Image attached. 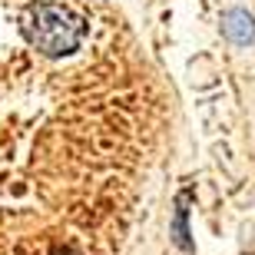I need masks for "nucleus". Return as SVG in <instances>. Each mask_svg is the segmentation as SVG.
<instances>
[{"label": "nucleus", "mask_w": 255, "mask_h": 255, "mask_svg": "<svg viewBox=\"0 0 255 255\" xmlns=\"http://www.w3.org/2000/svg\"><path fill=\"white\" fill-rule=\"evenodd\" d=\"M20 27L27 33V40L37 50H43L47 57H63L70 50L80 47V40L86 33V23L76 13H70L60 3H30L23 10Z\"/></svg>", "instance_id": "f257e3e1"}, {"label": "nucleus", "mask_w": 255, "mask_h": 255, "mask_svg": "<svg viewBox=\"0 0 255 255\" xmlns=\"http://www.w3.org/2000/svg\"><path fill=\"white\" fill-rule=\"evenodd\" d=\"M222 30H226V37L232 43H249L255 37V20L246 10H229L226 20H222Z\"/></svg>", "instance_id": "f03ea898"}]
</instances>
